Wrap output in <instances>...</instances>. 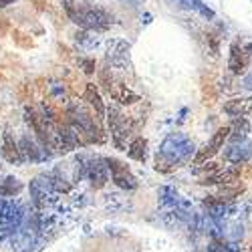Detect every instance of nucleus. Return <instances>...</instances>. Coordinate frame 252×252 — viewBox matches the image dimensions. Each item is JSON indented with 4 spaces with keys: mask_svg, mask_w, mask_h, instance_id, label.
I'll use <instances>...</instances> for the list:
<instances>
[{
    "mask_svg": "<svg viewBox=\"0 0 252 252\" xmlns=\"http://www.w3.org/2000/svg\"><path fill=\"white\" fill-rule=\"evenodd\" d=\"M194 141L186 133H170L159 148L158 154V170H165L163 165H178L192 158L194 154Z\"/></svg>",
    "mask_w": 252,
    "mask_h": 252,
    "instance_id": "f257e3e1",
    "label": "nucleus"
},
{
    "mask_svg": "<svg viewBox=\"0 0 252 252\" xmlns=\"http://www.w3.org/2000/svg\"><path fill=\"white\" fill-rule=\"evenodd\" d=\"M73 23H77L83 29H89V31H101V29H107L109 27V14L101 10V8H83L79 12H75L73 16Z\"/></svg>",
    "mask_w": 252,
    "mask_h": 252,
    "instance_id": "f03ea898",
    "label": "nucleus"
},
{
    "mask_svg": "<svg viewBox=\"0 0 252 252\" xmlns=\"http://www.w3.org/2000/svg\"><path fill=\"white\" fill-rule=\"evenodd\" d=\"M105 163H107L109 172H111V180L115 186H119L121 190H135L137 188V180L135 176L129 172V167L123 161L115 159V158H105Z\"/></svg>",
    "mask_w": 252,
    "mask_h": 252,
    "instance_id": "7ed1b4c3",
    "label": "nucleus"
},
{
    "mask_svg": "<svg viewBox=\"0 0 252 252\" xmlns=\"http://www.w3.org/2000/svg\"><path fill=\"white\" fill-rule=\"evenodd\" d=\"M230 133H232V127L230 125H224V127H220L214 135H212V139H210L204 148L196 154V158H194V163L196 165H202V163H206L208 159H212L220 150H222V145H224V141L230 137Z\"/></svg>",
    "mask_w": 252,
    "mask_h": 252,
    "instance_id": "20e7f679",
    "label": "nucleus"
},
{
    "mask_svg": "<svg viewBox=\"0 0 252 252\" xmlns=\"http://www.w3.org/2000/svg\"><path fill=\"white\" fill-rule=\"evenodd\" d=\"M25 214L23 208L14 202H4L0 206V232H16L18 226L23 224Z\"/></svg>",
    "mask_w": 252,
    "mask_h": 252,
    "instance_id": "39448f33",
    "label": "nucleus"
},
{
    "mask_svg": "<svg viewBox=\"0 0 252 252\" xmlns=\"http://www.w3.org/2000/svg\"><path fill=\"white\" fill-rule=\"evenodd\" d=\"M109 167L107 163H105V159H95L91 161L89 170H87V176H89V182L91 186L95 188V190H101V188L109 182Z\"/></svg>",
    "mask_w": 252,
    "mask_h": 252,
    "instance_id": "423d86ee",
    "label": "nucleus"
},
{
    "mask_svg": "<svg viewBox=\"0 0 252 252\" xmlns=\"http://www.w3.org/2000/svg\"><path fill=\"white\" fill-rule=\"evenodd\" d=\"M250 156H252V145L246 139L244 141H232L230 143V148L226 150V159L230 163H236V165L248 161Z\"/></svg>",
    "mask_w": 252,
    "mask_h": 252,
    "instance_id": "0eeeda50",
    "label": "nucleus"
},
{
    "mask_svg": "<svg viewBox=\"0 0 252 252\" xmlns=\"http://www.w3.org/2000/svg\"><path fill=\"white\" fill-rule=\"evenodd\" d=\"M248 63H250V57L242 47H238L236 43L230 45V59H228V69L230 71H232L234 75H240L248 69Z\"/></svg>",
    "mask_w": 252,
    "mask_h": 252,
    "instance_id": "6e6552de",
    "label": "nucleus"
},
{
    "mask_svg": "<svg viewBox=\"0 0 252 252\" xmlns=\"http://www.w3.org/2000/svg\"><path fill=\"white\" fill-rule=\"evenodd\" d=\"M224 111L236 119H242L244 115L252 113V99H230L224 103Z\"/></svg>",
    "mask_w": 252,
    "mask_h": 252,
    "instance_id": "1a4fd4ad",
    "label": "nucleus"
},
{
    "mask_svg": "<svg viewBox=\"0 0 252 252\" xmlns=\"http://www.w3.org/2000/svg\"><path fill=\"white\" fill-rule=\"evenodd\" d=\"M2 156H4V159L6 161H10V163H20L23 161V156H20V148L14 143V137L10 135V131H6L4 133V139H2Z\"/></svg>",
    "mask_w": 252,
    "mask_h": 252,
    "instance_id": "9d476101",
    "label": "nucleus"
},
{
    "mask_svg": "<svg viewBox=\"0 0 252 252\" xmlns=\"http://www.w3.org/2000/svg\"><path fill=\"white\" fill-rule=\"evenodd\" d=\"M51 190H53V182H49V184L40 182V178L31 182V194H32V200H34L36 206H43L47 202V196H49Z\"/></svg>",
    "mask_w": 252,
    "mask_h": 252,
    "instance_id": "9b49d317",
    "label": "nucleus"
},
{
    "mask_svg": "<svg viewBox=\"0 0 252 252\" xmlns=\"http://www.w3.org/2000/svg\"><path fill=\"white\" fill-rule=\"evenodd\" d=\"M85 101H89V105L95 109L97 117L105 115V105H103L101 95H99V91H97V87L93 85V83H87V87H85Z\"/></svg>",
    "mask_w": 252,
    "mask_h": 252,
    "instance_id": "f8f14e48",
    "label": "nucleus"
},
{
    "mask_svg": "<svg viewBox=\"0 0 252 252\" xmlns=\"http://www.w3.org/2000/svg\"><path fill=\"white\" fill-rule=\"evenodd\" d=\"M23 182H20L18 178H14V176H8L2 184H0V196H4V198H12V196H16V194H20L23 192Z\"/></svg>",
    "mask_w": 252,
    "mask_h": 252,
    "instance_id": "ddd939ff",
    "label": "nucleus"
},
{
    "mask_svg": "<svg viewBox=\"0 0 252 252\" xmlns=\"http://www.w3.org/2000/svg\"><path fill=\"white\" fill-rule=\"evenodd\" d=\"M115 101H119V103H123V105H129V103H135V101H139V95L137 93H133V91H129L125 85H113V89H111V93H109Z\"/></svg>",
    "mask_w": 252,
    "mask_h": 252,
    "instance_id": "4468645a",
    "label": "nucleus"
},
{
    "mask_svg": "<svg viewBox=\"0 0 252 252\" xmlns=\"http://www.w3.org/2000/svg\"><path fill=\"white\" fill-rule=\"evenodd\" d=\"M145 150H148V141H145L143 137H135V139L129 143L127 154H129V158L135 159V161H145V154H148Z\"/></svg>",
    "mask_w": 252,
    "mask_h": 252,
    "instance_id": "2eb2a0df",
    "label": "nucleus"
},
{
    "mask_svg": "<svg viewBox=\"0 0 252 252\" xmlns=\"http://www.w3.org/2000/svg\"><path fill=\"white\" fill-rule=\"evenodd\" d=\"M18 148H20V156H23V159H31V161H38V159H40V154H38V150H36V145H34L29 137L20 139Z\"/></svg>",
    "mask_w": 252,
    "mask_h": 252,
    "instance_id": "dca6fc26",
    "label": "nucleus"
},
{
    "mask_svg": "<svg viewBox=\"0 0 252 252\" xmlns=\"http://www.w3.org/2000/svg\"><path fill=\"white\" fill-rule=\"evenodd\" d=\"M180 2L186 6V8H190V10H198L202 16H206V18H214V12L210 10L208 6H204V2L202 0H180Z\"/></svg>",
    "mask_w": 252,
    "mask_h": 252,
    "instance_id": "f3484780",
    "label": "nucleus"
},
{
    "mask_svg": "<svg viewBox=\"0 0 252 252\" xmlns=\"http://www.w3.org/2000/svg\"><path fill=\"white\" fill-rule=\"evenodd\" d=\"M83 71H85L87 75H91V73L95 71V61H91V59H85V61H83Z\"/></svg>",
    "mask_w": 252,
    "mask_h": 252,
    "instance_id": "a211bd4d",
    "label": "nucleus"
},
{
    "mask_svg": "<svg viewBox=\"0 0 252 252\" xmlns=\"http://www.w3.org/2000/svg\"><path fill=\"white\" fill-rule=\"evenodd\" d=\"M244 85H246L248 89H252V73H250V75H248V77L244 79Z\"/></svg>",
    "mask_w": 252,
    "mask_h": 252,
    "instance_id": "6ab92c4d",
    "label": "nucleus"
},
{
    "mask_svg": "<svg viewBox=\"0 0 252 252\" xmlns=\"http://www.w3.org/2000/svg\"><path fill=\"white\" fill-rule=\"evenodd\" d=\"M8 4H12V0H0V8H4Z\"/></svg>",
    "mask_w": 252,
    "mask_h": 252,
    "instance_id": "aec40b11",
    "label": "nucleus"
},
{
    "mask_svg": "<svg viewBox=\"0 0 252 252\" xmlns=\"http://www.w3.org/2000/svg\"><path fill=\"white\" fill-rule=\"evenodd\" d=\"M123 2H129V4H139L141 0H123Z\"/></svg>",
    "mask_w": 252,
    "mask_h": 252,
    "instance_id": "412c9836",
    "label": "nucleus"
},
{
    "mask_svg": "<svg viewBox=\"0 0 252 252\" xmlns=\"http://www.w3.org/2000/svg\"><path fill=\"white\" fill-rule=\"evenodd\" d=\"M244 51H246V53H248V55H252V43H250V45H248V47H246V49H244Z\"/></svg>",
    "mask_w": 252,
    "mask_h": 252,
    "instance_id": "4be33fe9",
    "label": "nucleus"
}]
</instances>
